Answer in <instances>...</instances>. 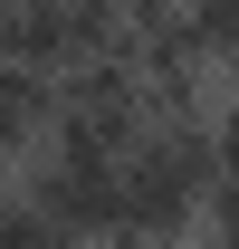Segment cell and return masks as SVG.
Returning a JSON list of instances; mask_svg holds the SVG:
<instances>
[{
  "label": "cell",
  "instance_id": "cell-5",
  "mask_svg": "<svg viewBox=\"0 0 239 249\" xmlns=\"http://www.w3.org/2000/svg\"><path fill=\"white\" fill-rule=\"evenodd\" d=\"M210 144H220V163H239V77H230V96H220V115H210Z\"/></svg>",
  "mask_w": 239,
  "mask_h": 249
},
{
  "label": "cell",
  "instance_id": "cell-3",
  "mask_svg": "<svg viewBox=\"0 0 239 249\" xmlns=\"http://www.w3.org/2000/svg\"><path fill=\"white\" fill-rule=\"evenodd\" d=\"M182 19H191V38H201V58H210V67H230V58H239V0H182Z\"/></svg>",
  "mask_w": 239,
  "mask_h": 249
},
{
  "label": "cell",
  "instance_id": "cell-4",
  "mask_svg": "<svg viewBox=\"0 0 239 249\" xmlns=\"http://www.w3.org/2000/svg\"><path fill=\"white\" fill-rule=\"evenodd\" d=\"M201 230L210 249H239V163H220V182L201 192Z\"/></svg>",
  "mask_w": 239,
  "mask_h": 249
},
{
  "label": "cell",
  "instance_id": "cell-2",
  "mask_svg": "<svg viewBox=\"0 0 239 249\" xmlns=\"http://www.w3.org/2000/svg\"><path fill=\"white\" fill-rule=\"evenodd\" d=\"M58 48L77 58H124V0H58Z\"/></svg>",
  "mask_w": 239,
  "mask_h": 249
},
{
  "label": "cell",
  "instance_id": "cell-1",
  "mask_svg": "<svg viewBox=\"0 0 239 249\" xmlns=\"http://www.w3.org/2000/svg\"><path fill=\"white\" fill-rule=\"evenodd\" d=\"M48 115H58V77L48 67H0V173L48 144Z\"/></svg>",
  "mask_w": 239,
  "mask_h": 249
}]
</instances>
